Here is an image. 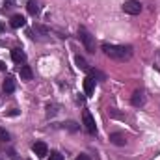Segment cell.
Returning <instances> with one entry per match:
<instances>
[{
	"mask_svg": "<svg viewBox=\"0 0 160 160\" xmlns=\"http://www.w3.org/2000/svg\"><path fill=\"white\" fill-rule=\"evenodd\" d=\"M102 50L108 58L116 60V62H127L132 58V47L130 45H102Z\"/></svg>",
	"mask_w": 160,
	"mask_h": 160,
	"instance_id": "1",
	"label": "cell"
},
{
	"mask_svg": "<svg viewBox=\"0 0 160 160\" xmlns=\"http://www.w3.org/2000/svg\"><path fill=\"white\" fill-rule=\"evenodd\" d=\"M78 38H80V41H82V45H84V48L93 54V52H95V39H93V36L88 32V28L80 26L78 28Z\"/></svg>",
	"mask_w": 160,
	"mask_h": 160,
	"instance_id": "2",
	"label": "cell"
},
{
	"mask_svg": "<svg viewBox=\"0 0 160 160\" xmlns=\"http://www.w3.org/2000/svg\"><path fill=\"white\" fill-rule=\"evenodd\" d=\"M123 11H125L127 15H140V13H142V4H140L138 0H125Z\"/></svg>",
	"mask_w": 160,
	"mask_h": 160,
	"instance_id": "3",
	"label": "cell"
},
{
	"mask_svg": "<svg viewBox=\"0 0 160 160\" xmlns=\"http://www.w3.org/2000/svg\"><path fill=\"white\" fill-rule=\"evenodd\" d=\"M82 121H84V127H86V130H88L91 136H95V134H97V125H95V119H93V116H91L88 110H84Z\"/></svg>",
	"mask_w": 160,
	"mask_h": 160,
	"instance_id": "4",
	"label": "cell"
},
{
	"mask_svg": "<svg viewBox=\"0 0 160 160\" xmlns=\"http://www.w3.org/2000/svg\"><path fill=\"white\" fill-rule=\"evenodd\" d=\"M130 102H132V106L142 108V106L145 104V93H143L142 89H136V91L132 93V97H130Z\"/></svg>",
	"mask_w": 160,
	"mask_h": 160,
	"instance_id": "5",
	"label": "cell"
},
{
	"mask_svg": "<svg viewBox=\"0 0 160 160\" xmlns=\"http://www.w3.org/2000/svg\"><path fill=\"white\" fill-rule=\"evenodd\" d=\"M32 149H34V153H36L39 158H45V157L48 155V147H47V143H45V142H36Z\"/></svg>",
	"mask_w": 160,
	"mask_h": 160,
	"instance_id": "6",
	"label": "cell"
},
{
	"mask_svg": "<svg viewBox=\"0 0 160 160\" xmlns=\"http://www.w3.org/2000/svg\"><path fill=\"white\" fill-rule=\"evenodd\" d=\"M11 60H13L15 63H24V62H26V54H24V50L19 48V47H15V48L11 50Z\"/></svg>",
	"mask_w": 160,
	"mask_h": 160,
	"instance_id": "7",
	"label": "cell"
},
{
	"mask_svg": "<svg viewBox=\"0 0 160 160\" xmlns=\"http://www.w3.org/2000/svg\"><path fill=\"white\" fill-rule=\"evenodd\" d=\"M108 140H110V143H114V145H119V147L127 143V140H125V136H123L121 132H112Z\"/></svg>",
	"mask_w": 160,
	"mask_h": 160,
	"instance_id": "8",
	"label": "cell"
},
{
	"mask_svg": "<svg viewBox=\"0 0 160 160\" xmlns=\"http://www.w3.org/2000/svg\"><path fill=\"white\" fill-rule=\"evenodd\" d=\"M84 91H86L88 97L93 95V91H95V80L91 78V77H88V78L84 80Z\"/></svg>",
	"mask_w": 160,
	"mask_h": 160,
	"instance_id": "9",
	"label": "cell"
},
{
	"mask_svg": "<svg viewBox=\"0 0 160 160\" xmlns=\"http://www.w3.org/2000/svg\"><path fill=\"white\" fill-rule=\"evenodd\" d=\"M9 24H11V28H21V26L26 24V19L22 15H13L11 21H9Z\"/></svg>",
	"mask_w": 160,
	"mask_h": 160,
	"instance_id": "10",
	"label": "cell"
},
{
	"mask_svg": "<svg viewBox=\"0 0 160 160\" xmlns=\"http://www.w3.org/2000/svg\"><path fill=\"white\" fill-rule=\"evenodd\" d=\"M19 75H21V78H22V80H32V77H34V73H32V67H30V65H22V67L19 69Z\"/></svg>",
	"mask_w": 160,
	"mask_h": 160,
	"instance_id": "11",
	"label": "cell"
},
{
	"mask_svg": "<svg viewBox=\"0 0 160 160\" xmlns=\"http://www.w3.org/2000/svg\"><path fill=\"white\" fill-rule=\"evenodd\" d=\"M2 89H4V93H13L15 91V80L11 78V77H8V78L4 80Z\"/></svg>",
	"mask_w": 160,
	"mask_h": 160,
	"instance_id": "12",
	"label": "cell"
},
{
	"mask_svg": "<svg viewBox=\"0 0 160 160\" xmlns=\"http://www.w3.org/2000/svg\"><path fill=\"white\" fill-rule=\"evenodd\" d=\"M26 9H28V13L30 15H38L39 13V4H38V0H28V4H26Z\"/></svg>",
	"mask_w": 160,
	"mask_h": 160,
	"instance_id": "13",
	"label": "cell"
},
{
	"mask_svg": "<svg viewBox=\"0 0 160 160\" xmlns=\"http://www.w3.org/2000/svg\"><path fill=\"white\" fill-rule=\"evenodd\" d=\"M75 63H77V67H78V69H82V71H89V65H88V62H86L82 56H78V54L75 56Z\"/></svg>",
	"mask_w": 160,
	"mask_h": 160,
	"instance_id": "14",
	"label": "cell"
},
{
	"mask_svg": "<svg viewBox=\"0 0 160 160\" xmlns=\"http://www.w3.org/2000/svg\"><path fill=\"white\" fill-rule=\"evenodd\" d=\"M88 73H89V77H91L93 80H101V82H102V80H106V75H104V73H101L99 69H89Z\"/></svg>",
	"mask_w": 160,
	"mask_h": 160,
	"instance_id": "15",
	"label": "cell"
},
{
	"mask_svg": "<svg viewBox=\"0 0 160 160\" xmlns=\"http://www.w3.org/2000/svg\"><path fill=\"white\" fill-rule=\"evenodd\" d=\"M56 114H58V106L48 104V106H47V116H48V118H52V116H56Z\"/></svg>",
	"mask_w": 160,
	"mask_h": 160,
	"instance_id": "16",
	"label": "cell"
},
{
	"mask_svg": "<svg viewBox=\"0 0 160 160\" xmlns=\"http://www.w3.org/2000/svg\"><path fill=\"white\" fill-rule=\"evenodd\" d=\"M0 140H2V142H8V140H9V132H8L6 128H0Z\"/></svg>",
	"mask_w": 160,
	"mask_h": 160,
	"instance_id": "17",
	"label": "cell"
},
{
	"mask_svg": "<svg viewBox=\"0 0 160 160\" xmlns=\"http://www.w3.org/2000/svg\"><path fill=\"white\" fill-rule=\"evenodd\" d=\"M50 160H63V155L58 151H50Z\"/></svg>",
	"mask_w": 160,
	"mask_h": 160,
	"instance_id": "18",
	"label": "cell"
},
{
	"mask_svg": "<svg viewBox=\"0 0 160 160\" xmlns=\"http://www.w3.org/2000/svg\"><path fill=\"white\" fill-rule=\"evenodd\" d=\"M65 127H67V128H69V130H71V132H77V130H78V125H77V123H75V121H69V123H67V125H65Z\"/></svg>",
	"mask_w": 160,
	"mask_h": 160,
	"instance_id": "19",
	"label": "cell"
},
{
	"mask_svg": "<svg viewBox=\"0 0 160 160\" xmlns=\"http://www.w3.org/2000/svg\"><path fill=\"white\" fill-rule=\"evenodd\" d=\"M75 160H91V158H89V155H80V157H77Z\"/></svg>",
	"mask_w": 160,
	"mask_h": 160,
	"instance_id": "20",
	"label": "cell"
},
{
	"mask_svg": "<svg viewBox=\"0 0 160 160\" xmlns=\"http://www.w3.org/2000/svg\"><path fill=\"white\" fill-rule=\"evenodd\" d=\"M0 71H6V63H4L2 60H0Z\"/></svg>",
	"mask_w": 160,
	"mask_h": 160,
	"instance_id": "21",
	"label": "cell"
}]
</instances>
